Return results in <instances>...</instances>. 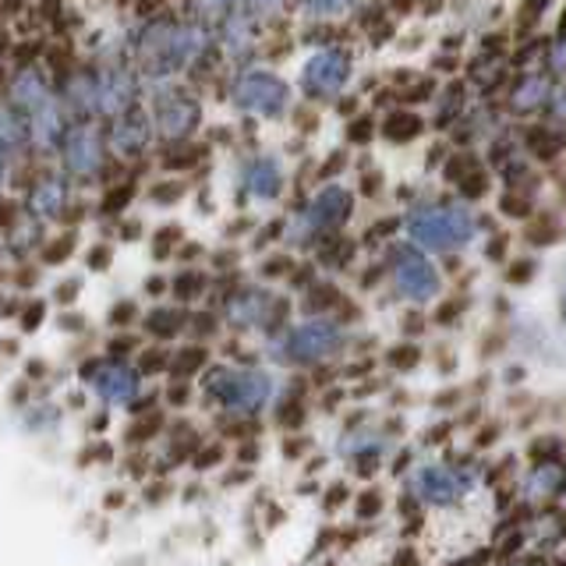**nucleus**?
Wrapping results in <instances>:
<instances>
[{
    "label": "nucleus",
    "mask_w": 566,
    "mask_h": 566,
    "mask_svg": "<svg viewBox=\"0 0 566 566\" xmlns=\"http://www.w3.org/2000/svg\"><path fill=\"white\" fill-rule=\"evenodd\" d=\"M407 234L421 248L450 252L474 238V217L464 206H421L407 217Z\"/></svg>",
    "instance_id": "obj_1"
},
{
    "label": "nucleus",
    "mask_w": 566,
    "mask_h": 566,
    "mask_svg": "<svg viewBox=\"0 0 566 566\" xmlns=\"http://www.w3.org/2000/svg\"><path fill=\"white\" fill-rule=\"evenodd\" d=\"M206 389L217 400H223L234 411H259L270 397V379L262 371H230V368H212Z\"/></svg>",
    "instance_id": "obj_2"
},
{
    "label": "nucleus",
    "mask_w": 566,
    "mask_h": 566,
    "mask_svg": "<svg viewBox=\"0 0 566 566\" xmlns=\"http://www.w3.org/2000/svg\"><path fill=\"white\" fill-rule=\"evenodd\" d=\"M347 78H350V53L340 46H326L305 64L301 85H305L308 99H333L347 85Z\"/></svg>",
    "instance_id": "obj_3"
},
{
    "label": "nucleus",
    "mask_w": 566,
    "mask_h": 566,
    "mask_svg": "<svg viewBox=\"0 0 566 566\" xmlns=\"http://www.w3.org/2000/svg\"><path fill=\"white\" fill-rule=\"evenodd\" d=\"M394 273L400 291L411 301H429L439 291V273L436 265L424 259L418 248H394Z\"/></svg>",
    "instance_id": "obj_4"
},
{
    "label": "nucleus",
    "mask_w": 566,
    "mask_h": 566,
    "mask_svg": "<svg viewBox=\"0 0 566 566\" xmlns=\"http://www.w3.org/2000/svg\"><path fill=\"white\" fill-rule=\"evenodd\" d=\"M336 347H340V329L333 323H308L287 336L283 354H287V361H318Z\"/></svg>",
    "instance_id": "obj_5"
},
{
    "label": "nucleus",
    "mask_w": 566,
    "mask_h": 566,
    "mask_svg": "<svg viewBox=\"0 0 566 566\" xmlns=\"http://www.w3.org/2000/svg\"><path fill=\"white\" fill-rule=\"evenodd\" d=\"M238 103L262 117H276L287 106V85L276 75H248L238 85Z\"/></svg>",
    "instance_id": "obj_6"
},
{
    "label": "nucleus",
    "mask_w": 566,
    "mask_h": 566,
    "mask_svg": "<svg viewBox=\"0 0 566 566\" xmlns=\"http://www.w3.org/2000/svg\"><path fill=\"white\" fill-rule=\"evenodd\" d=\"M350 212H354V199H350V191L347 188H323L315 195V199L305 206V227L308 230H333V227H340L350 220Z\"/></svg>",
    "instance_id": "obj_7"
},
{
    "label": "nucleus",
    "mask_w": 566,
    "mask_h": 566,
    "mask_svg": "<svg viewBox=\"0 0 566 566\" xmlns=\"http://www.w3.org/2000/svg\"><path fill=\"white\" fill-rule=\"evenodd\" d=\"M548 99H553V85H548L545 75H524V78L513 82V88H510V106L517 114L542 111Z\"/></svg>",
    "instance_id": "obj_8"
},
{
    "label": "nucleus",
    "mask_w": 566,
    "mask_h": 566,
    "mask_svg": "<svg viewBox=\"0 0 566 566\" xmlns=\"http://www.w3.org/2000/svg\"><path fill=\"white\" fill-rule=\"evenodd\" d=\"M96 389L106 397V400H114V403H124V400H132L135 397V389H138V376L132 368H124V365H106L99 368L96 376H93Z\"/></svg>",
    "instance_id": "obj_9"
},
{
    "label": "nucleus",
    "mask_w": 566,
    "mask_h": 566,
    "mask_svg": "<svg viewBox=\"0 0 566 566\" xmlns=\"http://www.w3.org/2000/svg\"><path fill=\"white\" fill-rule=\"evenodd\" d=\"M421 492H424V500L436 503V506H450L457 500V478L447 471V468H424L421 471Z\"/></svg>",
    "instance_id": "obj_10"
},
{
    "label": "nucleus",
    "mask_w": 566,
    "mask_h": 566,
    "mask_svg": "<svg viewBox=\"0 0 566 566\" xmlns=\"http://www.w3.org/2000/svg\"><path fill=\"white\" fill-rule=\"evenodd\" d=\"M379 132H382V138H389V142H397V146H403V142H415V138L424 132V120H421V114H415V111H389Z\"/></svg>",
    "instance_id": "obj_11"
},
{
    "label": "nucleus",
    "mask_w": 566,
    "mask_h": 566,
    "mask_svg": "<svg viewBox=\"0 0 566 566\" xmlns=\"http://www.w3.org/2000/svg\"><path fill=\"white\" fill-rule=\"evenodd\" d=\"M521 138H524V149L535 159H556L563 153V138L553 128H545V124H527Z\"/></svg>",
    "instance_id": "obj_12"
},
{
    "label": "nucleus",
    "mask_w": 566,
    "mask_h": 566,
    "mask_svg": "<svg viewBox=\"0 0 566 566\" xmlns=\"http://www.w3.org/2000/svg\"><path fill=\"white\" fill-rule=\"evenodd\" d=\"M248 188H252L255 195H262V199H273V195H280L283 174L276 167V159H270V156L255 159L252 170H248Z\"/></svg>",
    "instance_id": "obj_13"
},
{
    "label": "nucleus",
    "mask_w": 566,
    "mask_h": 566,
    "mask_svg": "<svg viewBox=\"0 0 566 566\" xmlns=\"http://www.w3.org/2000/svg\"><path fill=\"white\" fill-rule=\"evenodd\" d=\"M146 329L153 336H159V340H167V336H177V333L185 329V312H177V308H156L146 318Z\"/></svg>",
    "instance_id": "obj_14"
},
{
    "label": "nucleus",
    "mask_w": 566,
    "mask_h": 566,
    "mask_svg": "<svg viewBox=\"0 0 566 566\" xmlns=\"http://www.w3.org/2000/svg\"><path fill=\"white\" fill-rule=\"evenodd\" d=\"M566 482V471L556 464V460H548V464H538L535 478H531V492L535 495H556Z\"/></svg>",
    "instance_id": "obj_15"
},
{
    "label": "nucleus",
    "mask_w": 566,
    "mask_h": 566,
    "mask_svg": "<svg viewBox=\"0 0 566 566\" xmlns=\"http://www.w3.org/2000/svg\"><path fill=\"white\" fill-rule=\"evenodd\" d=\"M447 93H450V96H442L439 114H436V124H439V128H450L453 120H460V111H464V85L453 82V85L447 88Z\"/></svg>",
    "instance_id": "obj_16"
},
{
    "label": "nucleus",
    "mask_w": 566,
    "mask_h": 566,
    "mask_svg": "<svg viewBox=\"0 0 566 566\" xmlns=\"http://www.w3.org/2000/svg\"><path fill=\"white\" fill-rule=\"evenodd\" d=\"M548 4H553V0H524V4L517 8V40H527V32L542 22Z\"/></svg>",
    "instance_id": "obj_17"
},
{
    "label": "nucleus",
    "mask_w": 566,
    "mask_h": 566,
    "mask_svg": "<svg viewBox=\"0 0 566 566\" xmlns=\"http://www.w3.org/2000/svg\"><path fill=\"white\" fill-rule=\"evenodd\" d=\"M202 156H206L202 146H174V149L164 153V167L167 170H188V167L199 164Z\"/></svg>",
    "instance_id": "obj_18"
},
{
    "label": "nucleus",
    "mask_w": 566,
    "mask_h": 566,
    "mask_svg": "<svg viewBox=\"0 0 566 566\" xmlns=\"http://www.w3.org/2000/svg\"><path fill=\"white\" fill-rule=\"evenodd\" d=\"M478 167H482V164H478V156L474 153H453L450 156V164H447V181L450 185H460V181H464V177H471Z\"/></svg>",
    "instance_id": "obj_19"
},
{
    "label": "nucleus",
    "mask_w": 566,
    "mask_h": 566,
    "mask_svg": "<svg viewBox=\"0 0 566 566\" xmlns=\"http://www.w3.org/2000/svg\"><path fill=\"white\" fill-rule=\"evenodd\" d=\"M206 358H209L206 347H185V350L170 361V371H174V376H191V371H199V368L206 365Z\"/></svg>",
    "instance_id": "obj_20"
},
{
    "label": "nucleus",
    "mask_w": 566,
    "mask_h": 566,
    "mask_svg": "<svg viewBox=\"0 0 566 566\" xmlns=\"http://www.w3.org/2000/svg\"><path fill=\"white\" fill-rule=\"evenodd\" d=\"M202 291H206V276H202V273H195V270L177 273V280H174V294H177V301H195Z\"/></svg>",
    "instance_id": "obj_21"
},
{
    "label": "nucleus",
    "mask_w": 566,
    "mask_h": 566,
    "mask_svg": "<svg viewBox=\"0 0 566 566\" xmlns=\"http://www.w3.org/2000/svg\"><path fill=\"white\" fill-rule=\"evenodd\" d=\"M350 255H354V244L344 238H329V241H323V248H318V259L326 265H347Z\"/></svg>",
    "instance_id": "obj_22"
},
{
    "label": "nucleus",
    "mask_w": 566,
    "mask_h": 566,
    "mask_svg": "<svg viewBox=\"0 0 566 566\" xmlns=\"http://www.w3.org/2000/svg\"><path fill=\"white\" fill-rule=\"evenodd\" d=\"M336 301H340V291L333 287V283H315V287L308 291V301H305V308L315 315V312H326L333 308Z\"/></svg>",
    "instance_id": "obj_23"
},
{
    "label": "nucleus",
    "mask_w": 566,
    "mask_h": 566,
    "mask_svg": "<svg viewBox=\"0 0 566 566\" xmlns=\"http://www.w3.org/2000/svg\"><path fill=\"white\" fill-rule=\"evenodd\" d=\"M371 138H376V117L358 114L347 124V142H350V146H368Z\"/></svg>",
    "instance_id": "obj_24"
},
{
    "label": "nucleus",
    "mask_w": 566,
    "mask_h": 566,
    "mask_svg": "<svg viewBox=\"0 0 566 566\" xmlns=\"http://www.w3.org/2000/svg\"><path fill=\"white\" fill-rule=\"evenodd\" d=\"M500 209H503V217H517V220H527L531 217V199L524 191H506L503 199H500Z\"/></svg>",
    "instance_id": "obj_25"
},
{
    "label": "nucleus",
    "mask_w": 566,
    "mask_h": 566,
    "mask_svg": "<svg viewBox=\"0 0 566 566\" xmlns=\"http://www.w3.org/2000/svg\"><path fill=\"white\" fill-rule=\"evenodd\" d=\"M460 188V195H464V199H482V195L489 191V174H485V167H478L471 177H464V181L457 185Z\"/></svg>",
    "instance_id": "obj_26"
},
{
    "label": "nucleus",
    "mask_w": 566,
    "mask_h": 566,
    "mask_svg": "<svg viewBox=\"0 0 566 566\" xmlns=\"http://www.w3.org/2000/svg\"><path fill=\"white\" fill-rule=\"evenodd\" d=\"M358 0H305V8L318 18H329V14H340V11H350Z\"/></svg>",
    "instance_id": "obj_27"
},
{
    "label": "nucleus",
    "mask_w": 566,
    "mask_h": 566,
    "mask_svg": "<svg viewBox=\"0 0 566 566\" xmlns=\"http://www.w3.org/2000/svg\"><path fill=\"white\" fill-rule=\"evenodd\" d=\"M559 238V227H556V220L548 217V220H538L535 227L527 230V241L531 244H553Z\"/></svg>",
    "instance_id": "obj_28"
},
{
    "label": "nucleus",
    "mask_w": 566,
    "mask_h": 566,
    "mask_svg": "<svg viewBox=\"0 0 566 566\" xmlns=\"http://www.w3.org/2000/svg\"><path fill=\"white\" fill-rule=\"evenodd\" d=\"M71 252H75V234H64L61 241H50L46 244V252H43V259L53 265V262H64Z\"/></svg>",
    "instance_id": "obj_29"
},
{
    "label": "nucleus",
    "mask_w": 566,
    "mask_h": 566,
    "mask_svg": "<svg viewBox=\"0 0 566 566\" xmlns=\"http://www.w3.org/2000/svg\"><path fill=\"white\" fill-rule=\"evenodd\" d=\"M432 93H436V82L432 78H421L411 88H403L400 103H424V99H432Z\"/></svg>",
    "instance_id": "obj_30"
},
{
    "label": "nucleus",
    "mask_w": 566,
    "mask_h": 566,
    "mask_svg": "<svg viewBox=\"0 0 566 566\" xmlns=\"http://www.w3.org/2000/svg\"><path fill=\"white\" fill-rule=\"evenodd\" d=\"M132 195H135V185H120L117 191H111V195L103 199V212H120L124 206L132 202Z\"/></svg>",
    "instance_id": "obj_31"
},
{
    "label": "nucleus",
    "mask_w": 566,
    "mask_h": 566,
    "mask_svg": "<svg viewBox=\"0 0 566 566\" xmlns=\"http://www.w3.org/2000/svg\"><path fill=\"white\" fill-rule=\"evenodd\" d=\"M153 202H159V206H167V202H177L185 195V185L181 181H167V185H156L153 191Z\"/></svg>",
    "instance_id": "obj_32"
},
{
    "label": "nucleus",
    "mask_w": 566,
    "mask_h": 566,
    "mask_svg": "<svg viewBox=\"0 0 566 566\" xmlns=\"http://www.w3.org/2000/svg\"><path fill=\"white\" fill-rule=\"evenodd\" d=\"M418 358H421V354H418V347H411V344L389 350V365H394V368H415Z\"/></svg>",
    "instance_id": "obj_33"
},
{
    "label": "nucleus",
    "mask_w": 566,
    "mask_h": 566,
    "mask_svg": "<svg viewBox=\"0 0 566 566\" xmlns=\"http://www.w3.org/2000/svg\"><path fill=\"white\" fill-rule=\"evenodd\" d=\"M177 241H181V227H164V230L156 234V255L164 259Z\"/></svg>",
    "instance_id": "obj_34"
},
{
    "label": "nucleus",
    "mask_w": 566,
    "mask_h": 566,
    "mask_svg": "<svg viewBox=\"0 0 566 566\" xmlns=\"http://www.w3.org/2000/svg\"><path fill=\"white\" fill-rule=\"evenodd\" d=\"M531 276H535V262H531V259L513 262V265H510V273H506L510 283H527Z\"/></svg>",
    "instance_id": "obj_35"
},
{
    "label": "nucleus",
    "mask_w": 566,
    "mask_h": 566,
    "mask_svg": "<svg viewBox=\"0 0 566 566\" xmlns=\"http://www.w3.org/2000/svg\"><path fill=\"white\" fill-rule=\"evenodd\" d=\"M344 167H347V153H344V149H336V153L326 159V164L318 167V177H323V181H326V177H336Z\"/></svg>",
    "instance_id": "obj_36"
},
{
    "label": "nucleus",
    "mask_w": 566,
    "mask_h": 566,
    "mask_svg": "<svg viewBox=\"0 0 566 566\" xmlns=\"http://www.w3.org/2000/svg\"><path fill=\"white\" fill-rule=\"evenodd\" d=\"M170 361H167V354L164 350H146L142 354V371H146V376H153V371H159V368H167Z\"/></svg>",
    "instance_id": "obj_37"
},
{
    "label": "nucleus",
    "mask_w": 566,
    "mask_h": 566,
    "mask_svg": "<svg viewBox=\"0 0 566 566\" xmlns=\"http://www.w3.org/2000/svg\"><path fill=\"white\" fill-rule=\"evenodd\" d=\"M153 432H159V418L153 415V418H146V421H138L135 429L128 432V442H138V439H149Z\"/></svg>",
    "instance_id": "obj_38"
},
{
    "label": "nucleus",
    "mask_w": 566,
    "mask_h": 566,
    "mask_svg": "<svg viewBox=\"0 0 566 566\" xmlns=\"http://www.w3.org/2000/svg\"><path fill=\"white\" fill-rule=\"evenodd\" d=\"M400 227V220L397 217H389V220H379V223H371L368 227V241H376V238H389L394 230Z\"/></svg>",
    "instance_id": "obj_39"
},
{
    "label": "nucleus",
    "mask_w": 566,
    "mask_h": 566,
    "mask_svg": "<svg viewBox=\"0 0 566 566\" xmlns=\"http://www.w3.org/2000/svg\"><path fill=\"white\" fill-rule=\"evenodd\" d=\"M40 323H43V301H32V305L22 312V326L25 329H35Z\"/></svg>",
    "instance_id": "obj_40"
},
{
    "label": "nucleus",
    "mask_w": 566,
    "mask_h": 566,
    "mask_svg": "<svg viewBox=\"0 0 566 566\" xmlns=\"http://www.w3.org/2000/svg\"><path fill=\"white\" fill-rule=\"evenodd\" d=\"M132 318H135V305H132V301H120V305L111 312V323L114 326H128Z\"/></svg>",
    "instance_id": "obj_41"
},
{
    "label": "nucleus",
    "mask_w": 566,
    "mask_h": 566,
    "mask_svg": "<svg viewBox=\"0 0 566 566\" xmlns=\"http://www.w3.org/2000/svg\"><path fill=\"white\" fill-rule=\"evenodd\" d=\"M291 265H294V262H291L287 255H276V259L265 262V270H262V273H265V276H283V273H291Z\"/></svg>",
    "instance_id": "obj_42"
},
{
    "label": "nucleus",
    "mask_w": 566,
    "mask_h": 566,
    "mask_svg": "<svg viewBox=\"0 0 566 566\" xmlns=\"http://www.w3.org/2000/svg\"><path fill=\"white\" fill-rule=\"evenodd\" d=\"M379 506H382L379 492H365L361 503H358V513H361V517H371V513H379Z\"/></svg>",
    "instance_id": "obj_43"
},
{
    "label": "nucleus",
    "mask_w": 566,
    "mask_h": 566,
    "mask_svg": "<svg viewBox=\"0 0 566 566\" xmlns=\"http://www.w3.org/2000/svg\"><path fill=\"white\" fill-rule=\"evenodd\" d=\"M106 262H111V248H106V244H99V248L88 252V265H93V270H103Z\"/></svg>",
    "instance_id": "obj_44"
},
{
    "label": "nucleus",
    "mask_w": 566,
    "mask_h": 566,
    "mask_svg": "<svg viewBox=\"0 0 566 566\" xmlns=\"http://www.w3.org/2000/svg\"><path fill=\"white\" fill-rule=\"evenodd\" d=\"M220 457H223V450H220V447H209V450H202L199 457H195V464H199V468H209V464H217Z\"/></svg>",
    "instance_id": "obj_45"
},
{
    "label": "nucleus",
    "mask_w": 566,
    "mask_h": 566,
    "mask_svg": "<svg viewBox=\"0 0 566 566\" xmlns=\"http://www.w3.org/2000/svg\"><path fill=\"white\" fill-rule=\"evenodd\" d=\"M379 188H382V174H379V170H376V174H365L361 191H365V195H379Z\"/></svg>",
    "instance_id": "obj_46"
},
{
    "label": "nucleus",
    "mask_w": 566,
    "mask_h": 566,
    "mask_svg": "<svg viewBox=\"0 0 566 566\" xmlns=\"http://www.w3.org/2000/svg\"><path fill=\"white\" fill-rule=\"evenodd\" d=\"M460 312V301H450V305H442L439 312H436V318L439 323H453V315Z\"/></svg>",
    "instance_id": "obj_47"
},
{
    "label": "nucleus",
    "mask_w": 566,
    "mask_h": 566,
    "mask_svg": "<svg viewBox=\"0 0 566 566\" xmlns=\"http://www.w3.org/2000/svg\"><path fill=\"white\" fill-rule=\"evenodd\" d=\"M485 252H489V259H503V252H506V238L500 234V238H495V241L485 248Z\"/></svg>",
    "instance_id": "obj_48"
},
{
    "label": "nucleus",
    "mask_w": 566,
    "mask_h": 566,
    "mask_svg": "<svg viewBox=\"0 0 566 566\" xmlns=\"http://www.w3.org/2000/svg\"><path fill=\"white\" fill-rule=\"evenodd\" d=\"M75 294H78V283H64V287L57 291V301H64V305H71V301H75Z\"/></svg>",
    "instance_id": "obj_49"
},
{
    "label": "nucleus",
    "mask_w": 566,
    "mask_h": 566,
    "mask_svg": "<svg viewBox=\"0 0 566 566\" xmlns=\"http://www.w3.org/2000/svg\"><path fill=\"white\" fill-rule=\"evenodd\" d=\"M212 326H217L212 323V315H195V329L199 333H212Z\"/></svg>",
    "instance_id": "obj_50"
},
{
    "label": "nucleus",
    "mask_w": 566,
    "mask_h": 566,
    "mask_svg": "<svg viewBox=\"0 0 566 566\" xmlns=\"http://www.w3.org/2000/svg\"><path fill=\"white\" fill-rule=\"evenodd\" d=\"M340 500H344V485H333V489H329L326 506H329V510H333V506H340Z\"/></svg>",
    "instance_id": "obj_51"
},
{
    "label": "nucleus",
    "mask_w": 566,
    "mask_h": 566,
    "mask_svg": "<svg viewBox=\"0 0 566 566\" xmlns=\"http://www.w3.org/2000/svg\"><path fill=\"white\" fill-rule=\"evenodd\" d=\"M0 223H14V209H11V202H4V209H0Z\"/></svg>",
    "instance_id": "obj_52"
},
{
    "label": "nucleus",
    "mask_w": 566,
    "mask_h": 566,
    "mask_svg": "<svg viewBox=\"0 0 566 566\" xmlns=\"http://www.w3.org/2000/svg\"><path fill=\"white\" fill-rule=\"evenodd\" d=\"M170 400H174V403H185V400H188V389H185V386L170 389Z\"/></svg>",
    "instance_id": "obj_53"
},
{
    "label": "nucleus",
    "mask_w": 566,
    "mask_h": 566,
    "mask_svg": "<svg viewBox=\"0 0 566 566\" xmlns=\"http://www.w3.org/2000/svg\"><path fill=\"white\" fill-rule=\"evenodd\" d=\"M394 566H418V559H415V553H400V559Z\"/></svg>",
    "instance_id": "obj_54"
},
{
    "label": "nucleus",
    "mask_w": 566,
    "mask_h": 566,
    "mask_svg": "<svg viewBox=\"0 0 566 566\" xmlns=\"http://www.w3.org/2000/svg\"><path fill=\"white\" fill-rule=\"evenodd\" d=\"M111 350H114V354H124V350H132V340H117V344H111Z\"/></svg>",
    "instance_id": "obj_55"
},
{
    "label": "nucleus",
    "mask_w": 566,
    "mask_h": 566,
    "mask_svg": "<svg viewBox=\"0 0 566 566\" xmlns=\"http://www.w3.org/2000/svg\"><path fill=\"white\" fill-rule=\"evenodd\" d=\"M120 500H124L120 492H111V495H106V506H120Z\"/></svg>",
    "instance_id": "obj_56"
},
{
    "label": "nucleus",
    "mask_w": 566,
    "mask_h": 566,
    "mask_svg": "<svg viewBox=\"0 0 566 566\" xmlns=\"http://www.w3.org/2000/svg\"><path fill=\"white\" fill-rule=\"evenodd\" d=\"M164 291V280H149V294H159Z\"/></svg>",
    "instance_id": "obj_57"
},
{
    "label": "nucleus",
    "mask_w": 566,
    "mask_h": 566,
    "mask_svg": "<svg viewBox=\"0 0 566 566\" xmlns=\"http://www.w3.org/2000/svg\"><path fill=\"white\" fill-rule=\"evenodd\" d=\"M559 40H566V11L559 14Z\"/></svg>",
    "instance_id": "obj_58"
},
{
    "label": "nucleus",
    "mask_w": 566,
    "mask_h": 566,
    "mask_svg": "<svg viewBox=\"0 0 566 566\" xmlns=\"http://www.w3.org/2000/svg\"><path fill=\"white\" fill-rule=\"evenodd\" d=\"M563 318H566V297H563Z\"/></svg>",
    "instance_id": "obj_59"
}]
</instances>
